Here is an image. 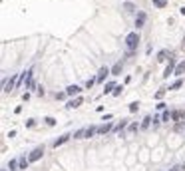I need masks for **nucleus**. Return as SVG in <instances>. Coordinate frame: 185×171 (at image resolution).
Returning <instances> with one entry per match:
<instances>
[{
    "instance_id": "obj_1",
    "label": "nucleus",
    "mask_w": 185,
    "mask_h": 171,
    "mask_svg": "<svg viewBox=\"0 0 185 171\" xmlns=\"http://www.w3.org/2000/svg\"><path fill=\"white\" fill-rule=\"evenodd\" d=\"M139 44V34L137 32H129L126 36V48H127V54H132Z\"/></svg>"
},
{
    "instance_id": "obj_2",
    "label": "nucleus",
    "mask_w": 185,
    "mask_h": 171,
    "mask_svg": "<svg viewBox=\"0 0 185 171\" xmlns=\"http://www.w3.org/2000/svg\"><path fill=\"white\" fill-rule=\"evenodd\" d=\"M42 155H44V147L40 145V147H36V149H32V153L28 155V159H30V163H32V161H38V159L42 157Z\"/></svg>"
},
{
    "instance_id": "obj_3",
    "label": "nucleus",
    "mask_w": 185,
    "mask_h": 171,
    "mask_svg": "<svg viewBox=\"0 0 185 171\" xmlns=\"http://www.w3.org/2000/svg\"><path fill=\"white\" fill-rule=\"evenodd\" d=\"M107 74H112V70H110V68H102L98 72V76H96V82H104V80L107 78Z\"/></svg>"
},
{
    "instance_id": "obj_4",
    "label": "nucleus",
    "mask_w": 185,
    "mask_h": 171,
    "mask_svg": "<svg viewBox=\"0 0 185 171\" xmlns=\"http://www.w3.org/2000/svg\"><path fill=\"white\" fill-rule=\"evenodd\" d=\"M70 137H72V135H70V133H64V135H62V137H58V139H56V141H54V147H56V149H58L60 145H62V143H66V141H68V139H70Z\"/></svg>"
},
{
    "instance_id": "obj_5",
    "label": "nucleus",
    "mask_w": 185,
    "mask_h": 171,
    "mask_svg": "<svg viewBox=\"0 0 185 171\" xmlns=\"http://www.w3.org/2000/svg\"><path fill=\"white\" fill-rule=\"evenodd\" d=\"M146 18H147V16H146V12H139V14H137V18H135V26H137V28H141L143 24H146Z\"/></svg>"
},
{
    "instance_id": "obj_6",
    "label": "nucleus",
    "mask_w": 185,
    "mask_h": 171,
    "mask_svg": "<svg viewBox=\"0 0 185 171\" xmlns=\"http://www.w3.org/2000/svg\"><path fill=\"white\" fill-rule=\"evenodd\" d=\"M80 94V86H68L66 88V96H78Z\"/></svg>"
},
{
    "instance_id": "obj_7",
    "label": "nucleus",
    "mask_w": 185,
    "mask_h": 171,
    "mask_svg": "<svg viewBox=\"0 0 185 171\" xmlns=\"http://www.w3.org/2000/svg\"><path fill=\"white\" fill-rule=\"evenodd\" d=\"M8 169H10V171H20L18 159H10V163H8Z\"/></svg>"
},
{
    "instance_id": "obj_8",
    "label": "nucleus",
    "mask_w": 185,
    "mask_h": 171,
    "mask_svg": "<svg viewBox=\"0 0 185 171\" xmlns=\"http://www.w3.org/2000/svg\"><path fill=\"white\" fill-rule=\"evenodd\" d=\"M18 163H20V169H26V167H28V163H30V159H28L26 155H22V157L18 159Z\"/></svg>"
},
{
    "instance_id": "obj_9",
    "label": "nucleus",
    "mask_w": 185,
    "mask_h": 171,
    "mask_svg": "<svg viewBox=\"0 0 185 171\" xmlns=\"http://www.w3.org/2000/svg\"><path fill=\"white\" fill-rule=\"evenodd\" d=\"M82 102H84V99H82V98L70 99V102H68V107H78V105H82Z\"/></svg>"
},
{
    "instance_id": "obj_10",
    "label": "nucleus",
    "mask_w": 185,
    "mask_h": 171,
    "mask_svg": "<svg viewBox=\"0 0 185 171\" xmlns=\"http://www.w3.org/2000/svg\"><path fill=\"white\" fill-rule=\"evenodd\" d=\"M183 115H185L183 112H173L171 113V119H173V121H183Z\"/></svg>"
},
{
    "instance_id": "obj_11",
    "label": "nucleus",
    "mask_w": 185,
    "mask_h": 171,
    "mask_svg": "<svg viewBox=\"0 0 185 171\" xmlns=\"http://www.w3.org/2000/svg\"><path fill=\"white\" fill-rule=\"evenodd\" d=\"M124 10H126V12H135V10H137V6H135V4H132V2H126V4H124Z\"/></svg>"
},
{
    "instance_id": "obj_12",
    "label": "nucleus",
    "mask_w": 185,
    "mask_h": 171,
    "mask_svg": "<svg viewBox=\"0 0 185 171\" xmlns=\"http://www.w3.org/2000/svg\"><path fill=\"white\" fill-rule=\"evenodd\" d=\"M112 129V124H104V125H99L98 127V133H107Z\"/></svg>"
},
{
    "instance_id": "obj_13",
    "label": "nucleus",
    "mask_w": 185,
    "mask_h": 171,
    "mask_svg": "<svg viewBox=\"0 0 185 171\" xmlns=\"http://www.w3.org/2000/svg\"><path fill=\"white\" fill-rule=\"evenodd\" d=\"M121 66H124V64H121V62H118V64L112 68V76H118V74L121 72Z\"/></svg>"
},
{
    "instance_id": "obj_14",
    "label": "nucleus",
    "mask_w": 185,
    "mask_h": 171,
    "mask_svg": "<svg viewBox=\"0 0 185 171\" xmlns=\"http://www.w3.org/2000/svg\"><path fill=\"white\" fill-rule=\"evenodd\" d=\"M153 2V6H157V8H165L167 6V0H151Z\"/></svg>"
},
{
    "instance_id": "obj_15",
    "label": "nucleus",
    "mask_w": 185,
    "mask_h": 171,
    "mask_svg": "<svg viewBox=\"0 0 185 171\" xmlns=\"http://www.w3.org/2000/svg\"><path fill=\"white\" fill-rule=\"evenodd\" d=\"M175 74H177V76H181V74H185V60L181 62V64H179L177 68H175Z\"/></svg>"
},
{
    "instance_id": "obj_16",
    "label": "nucleus",
    "mask_w": 185,
    "mask_h": 171,
    "mask_svg": "<svg viewBox=\"0 0 185 171\" xmlns=\"http://www.w3.org/2000/svg\"><path fill=\"white\" fill-rule=\"evenodd\" d=\"M151 121H153V119L149 118V115H147V118L143 119V121H141V129H147V127H149V125H151Z\"/></svg>"
},
{
    "instance_id": "obj_17",
    "label": "nucleus",
    "mask_w": 185,
    "mask_h": 171,
    "mask_svg": "<svg viewBox=\"0 0 185 171\" xmlns=\"http://www.w3.org/2000/svg\"><path fill=\"white\" fill-rule=\"evenodd\" d=\"M112 90H116V84H113V82H107L106 88H104V94H110Z\"/></svg>"
},
{
    "instance_id": "obj_18",
    "label": "nucleus",
    "mask_w": 185,
    "mask_h": 171,
    "mask_svg": "<svg viewBox=\"0 0 185 171\" xmlns=\"http://www.w3.org/2000/svg\"><path fill=\"white\" fill-rule=\"evenodd\" d=\"M165 58H167V50H161V52L157 54V62H163Z\"/></svg>"
},
{
    "instance_id": "obj_19",
    "label": "nucleus",
    "mask_w": 185,
    "mask_h": 171,
    "mask_svg": "<svg viewBox=\"0 0 185 171\" xmlns=\"http://www.w3.org/2000/svg\"><path fill=\"white\" fill-rule=\"evenodd\" d=\"M181 86H183V80H177V82H173V84H171L169 90H177V88H181Z\"/></svg>"
},
{
    "instance_id": "obj_20",
    "label": "nucleus",
    "mask_w": 185,
    "mask_h": 171,
    "mask_svg": "<svg viewBox=\"0 0 185 171\" xmlns=\"http://www.w3.org/2000/svg\"><path fill=\"white\" fill-rule=\"evenodd\" d=\"M126 125H127V119H121V124H119L118 127H116V132H118V133H121V129H124Z\"/></svg>"
},
{
    "instance_id": "obj_21",
    "label": "nucleus",
    "mask_w": 185,
    "mask_h": 171,
    "mask_svg": "<svg viewBox=\"0 0 185 171\" xmlns=\"http://www.w3.org/2000/svg\"><path fill=\"white\" fill-rule=\"evenodd\" d=\"M84 133H86V127H84V129H78V132L74 133V137H76V139H82V137H84Z\"/></svg>"
},
{
    "instance_id": "obj_22",
    "label": "nucleus",
    "mask_w": 185,
    "mask_h": 171,
    "mask_svg": "<svg viewBox=\"0 0 185 171\" xmlns=\"http://www.w3.org/2000/svg\"><path fill=\"white\" fill-rule=\"evenodd\" d=\"M137 129H141V125H137V124H132V125H129V133L137 132Z\"/></svg>"
},
{
    "instance_id": "obj_23",
    "label": "nucleus",
    "mask_w": 185,
    "mask_h": 171,
    "mask_svg": "<svg viewBox=\"0 0 185 171\" xmlns=\"http://www.w3.org/2000/svg\"><path fill=\"white\" fill-rule=\"evenodd\" d=\"M137 107H139V104L133 102V104H129V112H137Z\"/></svg>"
},
{
    "instance_id": "obj_24",
    "label": "nucleus",
    "mask_w": 185,
    "mask_h": 171,
    "mask_svg": "<svg viewBox=\"0 0 185 171\" xmlns=\"http://www.w3.org/2000/svg\"><path fill=\"white\" fill-rule=\"evenodd\" d=\"M161 119H163V121H169V119H171V113H169V112H163Z\"/></svg>"
},
{
    "instance_id": "obj_25",
    "label": "nucleus",
    "mask_w": 185,
    "mask_h": 171,
    "mask_svg": "<svg viewBox=\"0 0 185 171\" xmlns=\"http://www.w3.org/2000/svg\"><path fill=\"white\" fill-rule=\"evenodd\" d=\"M121 90H124L121 86H116V90H113V96H119V94H121Z\"/></svg>"
},
{
    "instance_id": "obj_26",
    "label": "nucleus",
    "mask_w": 185,
    "mask_h": 171,
    "mask_svg": "<svg viewBox=\"0 0 185 171\" xmlns=\"http://www.w3.org/2000/svg\"><path fill=\"white\" fill-rule=\"evenodd\" d=\"M163 96H165V90H159V92L155 94V98H157V99H161V98H163Z\"/></svg>"
},
{
    "instance_id": "obj_27",
    "label": "nucleus",
    "mask_w": 185,
    "mask_h": 171,
    "mask_svg": "<svg viewBox=\"0 0 185 171\" xmlns=\"http://www.w3.org/2000/svg\"><path fill=\"white\" fill-rule=\"evenodd\" d=\"M44 121H46L48 125H54V124H56V119H54V118H46V119H44Z\"/></svg>"
},
{
    "instance_id": "obj_28",
    "label": "nucleus",
    "mask_w": 185,
    "mask_h": 171,
    "mask_svg": "<svg viewBox=\"0 0 185 171\" xmlns=\"http://www.w3.org/2000/svg\"><path fill=\"white\" fill-rule=\"evenodd\" d=\"M94 84H96V80H88V82H86V88H92Z\"/></svg>"
},
{
    "instance_id": "obj_29",
    "label": "nucleus",
    "mask_w": 185,
    "mask_h": 171,
    "mask_svg": "<svg viewBox=\"0 0 185 171\" xmlns=\"http://www.w3.org/2000/svg\"><path fill=\"white\" fill-rule=\"evenodd\" d=\"M183 169V167H173V171H181Z\"/></svg>"
},
{
    "instance_id": "obj_30",
    "label": "nucleus",
    "mask_w": 185,
    "mask_h": 171,
    "mask_svg": "<svg viewBox=\"0 0 185 171\" xmlns=\"http://www.w3.org/2000/svg\"><path fill=\"white\" fill-rule=\"evenodd\" d=\"M179 12H181V14H183V16H185V6H183V8H181V10H179Z\"/></svg>"
},
{
    "instance_id": "obj_31",
    "label": "nucleus",
    "mask_w": 185,
    "mask_h": 171,
    "mask_svg": "<svg viewBox=\"0 0 185 171\" xmlns=\"http://www.w3.org/2000/svg\"><path fill=\"white\" fill-rule=\"evenodd\" d=\"M181 46H183V50H185V38H183V44H181Z\"/></svg>"
},
{
    "instance_id": "obj_32",
    "label": "nucleus",
    "mask_w": 185,
    "mask_h": 171,
    "mask_svg": "<svg viewBox=\"0 0 185 171\" xmlns=\"http://www.w3.org/2000/svg\"><path fill=\"white\" fill-rule=\"evenodd\" d=\"M181 124H185V115H183V121H181Z\"/></svg>"
},
{
    "instance_id": "obj_33",
    "label": "nucleus",
    "mask_w": 185,
    "mask_h": 171,
    "mask_svg": "<svg viewBox=\"0 0 185 171\" xmlns=\"http://www.w3.org/2000/svg\"><path fill=\"white\" fill-rule=\"evenodd\" d=\"M2 171H6V169H2Z\"/></svg>"
}]
</instances>
